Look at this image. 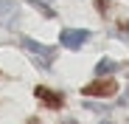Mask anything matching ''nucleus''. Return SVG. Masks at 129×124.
Returning <instances> with one entry per match:
<instances>
[{
  "label": "nucleus",
  "instance_id": "1",
  "mask_svg": "<svg viewBox=\"0 0 129 124\" xmlns=\"http://www.w3.org/2000/svg\"><path fill=\"white\" fill-rule=\"evenodd\" d=\"M20 45L37 56V65L39 68H51V62L56 59V48L42 45V43H37V39H31V37H20Z\"/></svg>",
  "mask_w": 129,
  "mask_h": 124
},
{
  "label": "nucleus",
  "instance_id": "2",
  "mask_svg": "<svg viewBox=\"0 0 129 124\" xmlns=\"http://www.w3.org/2000/svg\"><path fill=\"white\" fill-rule=\"evenodd\" d=\"M93 34L87 31V28H62V34H59V43L64 45V48H70V51H79L84 43H87Z\"/></svg>",
  "mask_w": 129,
  "mask_h": 124
},
{
  "label": "nucleus",
  "instance_id": "3",
  "mask_svg": "<svg viewBox=\"0 0 129 124\" xmlns=\"http://www.w3.org/2000/svg\"><path fill=\"white\" fill-rule=\"evenodd\" d=\"M81 93H84V96H115V93H118V82L101 76V79L90 82V85H84Z\"/></svg>",
  "mask_w": 129,
  "mask_h": 124
},
{
  "label": "nucleus",
  "instance_id": "4",
  "mask_svg": "<svg viewBox=\"0 0 129 124\" xmlns=\"http://www.w3.org/2000/svg\"><path fill=\"white\" fill-rule=\"evenodd\" d=\"M34 96L39 99V101H45V107H51V110H62L64 107V96L62 93H56V90H48V88H34Z\"/></svg>",
  "mask_w": 129,
  "mask_h": 124
},
{
  "label": "nucleus",
  "instance_id": "5",
  "mask_svg": "<svg viewBox=\"0 0 129 124\" xmlns=\"http://www.w3.org/2000/svg\"><path fill=\"white\" fill-rule=\"evenodd\" d=\"M0 26H6V28L17 26V3L14 0H0Z\"/></svg>",
  "mask_w": 129,
  "mask_h": 124
},
{
  "label": "nucleus",
  "instance_id": "6",
  "mask_svg": "<svg viewBox=\"0 0 129 124\" xmlns=\"http://www.w3.org/2000/svg\"><path fill=\"white\" fill-rule=\"evenodd\" d=\"M121 65H118V62L115 59H110V56H104L101 62H98V65H95V76L101 79V76H110V73H115Z\"/></svg>",
  "mask_w": 129,
  "mask_h": 124
},
{
  "label": "nucleus",
  "instance_id": "7",
  "mask_svg": "<svg viewBox=\"0 0 129 124\" xmlns=\"http://www.w3.org/2000/svg\"><path fill=\"white\" fill-rule=\"evenodd\" d=\"M28 3H31V6H34V9H37L42 17H45V20H53V17H56V11H53V9L45 3V0H28Z\"/></svg>",
  "mask_w": 129,
  "mask_h": 124
},
{
  "label": "nucleus",
  "instance_id": "8",
  "mask_svg": "<svg viewBox=\"0 0 129 124\" xmlns=\"http://www.w3.org/2000/svg\"><path fill=\"white\" fill-rule=\"evenodd\" d=\"M107 6H110V0H95V9H98V11H101V14H104V11H107Z\"/></svg>",
  "mask_w": 129,
  "mask_h": 124
},
{
  "label": "nucleus",
  "instance_id": "9",
  "mask_svg": "<svg viewBox=\"0 0 129 124\" xmlns=\"http://www.w3.org/2000/svg\"><path fill=\"white\" fill-rule=\"evenodd\" d=\"M104 124H110V121H104Z\"/></svg>",
  "mask_w": 129,
  "mask_h": 124
}]
</instances>
